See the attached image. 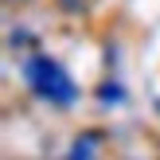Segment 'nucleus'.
Masks as SVG:
<instances>
[{
	"mask_svg": "<svg viewBox=\"0 0 160 160\" xmlns=\"http://www.w3.org/2000/svg\"><path fill=\"white\" fill-rule=\"evenodd\" d=\"M23 82H28V90L35 94L39 102H51V106L67 109L78 102V86L74 78L67 74V67H62L59 59H51V55H31L28 62H23Z\"/></svg>",
	"mask_w": 160,
	"mask_h": 160,
	"instance_id": "1",
	"label": "nucleus"
},
{
	"mask_svg": "<svg viewBox=\"0 0 160 160\" xmlns=\"http://www.w3.org/2000/svg\"><path fill=\"white\" fill-rule=\"evenodd\" d=\"M98 152V137H78L70 145V156H94Z\"/></svg>",
	"mask_w": 160,
	"mask_h": 160,
	"instance_id": "2",
	"label": "nucleus"
},
{
	"mask_svg": "<svg viewBox=\"0 0 160 160\" xmlns=\"http://www.w3.org/2000/svg\"><path fill=\"white\" fill-rule=\"evenodd\" d=\"M102 98H106V102L109 98H121V86H102Z\"/></svg>",
	"mask_w": 160,
	"mask_h": 160,
	"instance_id": "3",
	"label": "nucleus"
},
{
	"mask_svg": "<svg viewBox=\"0 0 160 160\" xmlns=\"http://www.w3.org/2000/svg\"><path fill=\"white\" fill-rule=\"evenodd\" d=\"M59 4H67V8H74V4H78V0H59Z\"/></svg>",
	"mask_w": 160,
	"mask_h": 160,
	"instance_id": "4",
	"label": "nucleus"
}]
</instances>
